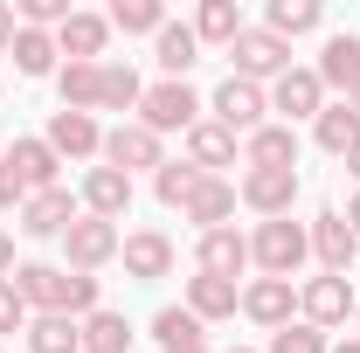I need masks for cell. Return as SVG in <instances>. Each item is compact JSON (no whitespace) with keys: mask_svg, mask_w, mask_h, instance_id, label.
<instances>
[{"mask_svg":"<svg viewBox=\"0 0 360 353\" xmlns=\"http://www.w3.org/2000/svg\"><path fill=\"white\" fill-rule=\"evenodd\" d=\"M312 264V236H305V222H257L250 229V270L257 277H291L298 284V270Z\"/></svg>","mask_w":360,"mask_h":353,"instance_id":"cell-1","label":"cell"},{"mask_svg":"<svg viewBox=\"0 0 360 353\" xmlns=\"http://www.w3.org/2000/svg\"><path fill=\"white\" fill-rule=\"evenodd\" d=\"M201 118H208V97H201V90L194 84H167V77H160V84H146V104H139V125H146V132H194V125H201Z\"/></svg>","mask_w":360,"mask_h":353,"instance_id":"cell-2","label":"cell"},{"mask_svg":"<svg viewBox=\"0 0 360 353\" xmlns=\"http://www.w3.org/2000/svg\"><path fill=\"white\" fill-rule=\"evenodd\" d=\"M298 187H305L298 167H243V174H236V201L257 222H284L298 208Z\"/></svg>","mask_w":360,"mask_h":353,"instance_id":"cell-3","label":"cell"},{"mask_svg":"<svg viewBox=\"0 0 360 353\" xmlns=\"http://www.w3.org/2000/svg\"><path fill=\"white\" fill-rule=\"evenodd\" d=\"M118 250H125V229H118V222L77 215L70 229H63V270H84V277H97L104 264H118Z\"/></svg>","mask_w":360,"mask_h":353,"instance_id":"cell-4","label":"cell"},{"mask_svg":"<svg viewBox=\"0 0 360 353\" xmlns=\"http://www.w3.org/2000/svg\"><path fill=\"white\" fill-rule=\"evenodd\" d=\"M208 118H215L222 132H236V139L264 132V125H270V90L264 84H243V77H222L215 97H208Z\"/></svg>","mask_w":360,"mask_h":353,"instance_id":"cell-5","label":"cell"},{"mask_svg":"<svg viewBox=\"0 0 360 353\" xmlns=\"http://www.w3.org/2000/svg\"><path fill=\"white\" fill-rule=\"evenodd\" d=\"M326 104H333V97H326V84H319L312 63H291V70L270 84V111H277V125H291V132H298V125H312Z\"/></svg>","mask_w":360,"mask_h":353,"instance_id":"cell-6","label":"cell"},{"mask_svg":"<svg viewBox=\"0 0 360 353\" xmlns=\"http://www.w3.org/2000/svg\"><path fill=\"white\" fill-rule=\"evenodd\" d=\"M354 305H360V291H354V277H305L298 284V319L305 326H319V333H340L347 319H354Z\"/></svg>","mask_w":360,"mask_h":353,"instance_id":"cell-7","label":"cell"},{"mask_svg":"<svg viewBox=\"0 0 360 353\" xmlns=\"http://www.w3.org/2000/svg\"><path fill=\"white\" fill-rule=\"evenodd\" d=\"M229 63H236L229 77H243V84H264V90H270L284 70H291V42H284V35H270V28H243V35H236V49H229Z\"/></svg>","mask_w":360,"mask_h":353,"instance_id":"cell-8","label":"cell"},{"mask_svg":"<svg viewBox=\"0 0 360 353\" xmlns=\"http://www.w3.org/2000/svg\"><path fill=\"white\" fill-rule=\"evenodd\" d=\"M104 167H118L125 180H132V174H160V167H167V139L146 132L139 118H125V125L104 132Z\"/></svg>","mask_w":360,"mask_h":353,"instance_id":"cell-9","label":"cell"},{"mask_svg":"<svg viewBox=\"0 0 360 353\" xmlns=\"http://www.w3.org/2000/svg\"><path fill=\"white\" fill-rule=\"evenodd\" d=\"M49 146H56V160L63 167H97L104 160V125L90 118V111H49Z\"/></svg>","mask_w":360,"mask_h":353,"instance_id":"cell-10","label":"cell"},{"mask_svg":"<svg viewBox=\"0 0 360 353\" xmlns=\"http://www.w3.org/2000/svg\"><path fill=\"white\" fill-rule=\"evenodd\" d=\"M305 236H312V264L326 270V277H347V270L360 264V236L347 229L340 208H319V215L305 222Z\"/></svg>","mask_w":360,"mask_h":353,"instance_id":"cell-11","label":"cell"},{"mask_svg":"<svg viewBox=\"0 0 360 353\" xmlns=\"http://www.w3.org/2000/svg\"><path fill=\"white\" fill-rule=\"evenodd\" d=\"M77 215H84V201H77L70 187H49V194H28L14 222H21V236H35V243H63V229Z\"/></svg>","mask_w":360,"mask_h":353,"instance_id":"cell-12","label":"cell"},{"mask_svg":"<svg viewBox=\"0 0 360 353\" xmlns=\"http://www.w3.org/2000/svg\"><path fill=\"white\" fill-rule=\"evenodd\" d=\"M118 264H125V277H139V284H160V277H174L180 250H174L167 229H132L125 250H118Z\"/></svg>","mask_w":360,"mask_h":353,"instance_id":"cell-13","label":"cell"},{"mask_svg":"<svg viewBox=\"0 0 360 353\" xmlns=\"http://www.w3.org/2000/svg\"><path fill=\"white\" fill-rule=\"evenodd\" d=\"M243 319L264 326V333L291 326V319H298V284H291V277H250V284H243Z\"/></svg>","mask_w":360,"mask_h":353,"instance_id":"cell-14","label":"cell"},{"mask_svg":"<svg viewBox=\"0 0 360 353\" xmlns=\"http://www.w3.org/2000/svg\"><path fill=\"white\" fill-rule=\"evenodd\" d=\"M236 208H243V201H236V180L229 174H201V187L180 201V222H194V236H208V229H229Z\"/></svg>","mask_w":360,"mask_h":353,"instance_id":"cell-15","label":"cell"},{"mask_svg":"<svg viewBox=\"0 0 360 353\" xmlns=\"http://www.w3.org/2000/svg\"><path fill=\"white\" fill-rule=\"evenodd\" d=\"M194 270L236 284V277L250 270V236H243L236 222H229V229H208V236H194Z\"/></svg>","mask_w":360,"mask_h":353,"instance_id":"cell-16","label":"cell"},{"mask_svg":"<svg viewBox=\"0 0 360 353\" xmlns=\"http://www.w3.org/2000/svg\"><path fill=\"white\" fill-rule=\"evenodd\" d=\"M77 201H84V215H97V222H125L132 215V180L118 174V167H84V187H77Z\"/></svg>","mask_w":360,"mask_h":353,"instance_id":"cell-17","label":"cell"},{"mask_svg":"<svg viewBox=\"0 0 360 353\" xmlns=\"http://www.w3.org/2000/svg\"><path fill=\"white\" fill-rule=\"evenodd\" d=\"M56 49H63V63H104V49H111V14L77 7V14L56 28Z\"/></svg>","mask_w":360,"mask_h":353,"instance_id":"cell-18","label":"cell"},{"mask_svg":"<svg viewBox=\"0 0 360 353\" xmlns=\"http://www.w3.org/2000/svg\"><path fill=\"white\" fill-rule=\"evenodd\" d=\"M180 146H187L180 160H187L194 174H222V167H243V139H236V132H222L215 118H201V125L180 139Z\"/></svg>","mask_w":360,"mask_h":353,"instance_id":"cell-19","label":"cell"},{"mask_svg":"<svg viewBox=\"0 0 360 353\" xmlns=\"http://www.w3.org/2000/svg\"><path fill=\"white\" fill-rule=\"evenodd\" d=\"M319 84H326V97H354V84H360V35L347 28V35H326V49H319Z\"/></svg>","mask_w":360,"mask_h":353,"instance_id":"cell-20","label":"cell"},{"mask_svg":"<svg viewBox=\"0 0 360 353\" xmlns=\"http://www.w3.org/2000/svg\"><path fill=\"white\" fill-rule=\"evenodd\" d=\"M7 160H14V174H21V187H28V194H49V187H63V160H56V146H49L42 132L14 139V146H7Z\"/></svg>","mask_w":360,"mask_h":353,"instance_id":"cell-21","label":"cell"},{"mask_svg":"<svg viewBox=\"0 0 360 353\" xmlns=\"http://www.w3.org/2000/svg\"><path fill=\"white\" fill-rule=\"evenodd\" d=\"M180 305L194 312L201 326H222V319H236V312H243V284H229V277H201V270H194Z\"/></svg>","mask_w":360,"mask_h":353,"instance_id":"cell-22","label":"cell"},{"mask_svg":"<svg viewBox=\"0 0 360 353\" xmlns=\"http://www.w3.org/2000/svg\"><path fill=\"white\" fill-rule=\"evenodd\" d=\"M153 63L167 70V84H187V70L201 63V35H194V21H167V28L153 35Z\"/></svg>","mask_w":360,"mask_h":353,"instance_id":"cell-23","label":"cell"},{"mask_svg":"<svg viewBox=\"0 0 360 353\" xmlns=\"http://www.w3.org/2000/svg\"><path fill=\"white\" fill-rule=\"evenodd\" d=\"M63 284H70L63 264H14V291L28 312H63Z\"/></svg>","mask_w":360,"mask_h":353,"instance_id":"cell-24","label":"cell"},{"mask_svg":"<svg viewBox=\"0 0 360 353\" xmlns=\"http://www.w3.org/2000/svg\"><path fill=\"white\" fill-rule=\"evenodd\" d=\"M14 77H28V84H42V77H56L63 70V49H56V35H42V28H14Z\"/></svg>","mask_w":360,"mask_h":353,"instance_id":"cell-25","label":"cell"},{"mask_svg":"<svg viewBox=\"0 0 360 353\" xmlns=\"http://www.w3.org/2000/svg\"><path fill=\"white\" fill-rule=\"evenodd\" d=\"M312 146H319V153H333V160H347V153L360 146V111L333 97V104L312 118Z\"/></svg>","mask_w":360,"mask_h":353,"instance_id":"cell-26","label":"cell"},{"mask_svg":"<svg viewBox=\"0 0 360 353\" xmlns=\"http://www.w3.org/2000/svg\"><path fill=\"white\" fill-rule=\"evenodd\" d=\"M56 97H63V111H90V118H97L104 63H63V70H56Z\"/></svg>","mask_w":360,"mask_h":353,"instance_id":"cell-27","label":"cell"},{"mask_svg":"<svg viewBox=\"0 0 360 353\" xmlns=\"http://www.w3.org/2000/svg\"><path fill=\"white\" fill-rule=\"evenodd\" d=\"M21 340H28V353H84V319H63V312H35Z\"/></svg>","mask_w":360,"mask_h":353,"instance_id":"cell-28","label":"cell"},{"mask_svg":"<svg viewBox=\"0 0 360 353\" xmlns=\"http://www.w3.org/2000/svg\"><path fill=\"white\" fill-rule=\"evenodd\" d=\"M243 28H250V21H243L236 0H201V7H194V35H201V49H236Z\"/></svg>","mask_w":360,"mask_h":353,"instance_id":"cell-29","label":"cell"},{"mask_svg":"<svg viewBox=\"0 0 360 353\" xmlns=\"http://www.w3.org/2000/svg\"><path fill=\"white\" fill-rule=\"evenodd\" d=\"M243 167H298V132L270 118L264 132H250V139H243Z\"/></svg>","mask_w":360,"mask_h":353,"instance_id":"cell-30","label":"cell"},{"mask_svg":"<svg viewBox=\"0 0 360 353\" xmlns=\"http://www.w3.org/2000/svg\"><path fill=\"white\" fill-rule=\"evenodd\" d=\"M139 104H146V84H139L132 63H104V97H97V111H118V125L139 118Z\"/></svg>","mask_w":360,"mask_h":353,"instance_id":"cell-31","label":"cell"},{"mask_svg":"<svg viewBox=\"0 0 360 353\" xmlns=\"http://www.w3.org/2000/svg\"><path fill=\"white\" fill-rule=\"evenodd\" d=\"M132 326H125V312H111V305H97L84 319V353H132Z\"/></svg>","mask_w":360,"mask_h":353,"instance_id":"cell-32","label":"cell"},{"mask_svg":"<svg viewBox=\"0 0 360 353\" xmlns=\"http://www.w3.org/2000/svg\"><path fill=\"white\" fill-rule=\"evenodd\" d=\"M319 21H326V7H319V0H270V7H264V28H270V35H284V42L312 35Z\"/></svg>","mask_w":360,"mask_h":353,"instance_id":"cell-33","label":"cell"},{"mask_svg":"<svg viewBox=\"0 0 360 353\" xmlns=\"http://www.w3.org/2000/svg\"><path fill=\"white\" fill-rule=\"evenodd\" d=\"M194 340H208V326H201L187 305H160V312H153V347H160V353H167V347H194Z\"/></svg>","mask_w":360,"mask_h":353,"instance_id":"cell-34","label":"cell"},{"mask_svg":"<svg viewBox=\"0 0 360 353\" xmlns=\"http://www.w3.org/2000/svg\"><path fill=\"white\" fill-rule=\"evenodd\" d=\"M174 14L160 0H111V35H160Z\"/></svg>","mask_w":360,"mask_h":353,"instance_id":"cell-35","label":"cell"},{"mask_svg":"<svg viewBox=\"0 0 360 353\" xmlns=\"http://www.w3.org/2000/svg\"><path fill=\"white\" fill-rule=\"evenodd\" d=\"M194 187H201V174H194L187 160H167V167L153 174V194H160V208H180V201H187Z\"/></svg>","mask_w":360,"mask_h":353,"instance_id":"cell-36","label":"cell"},{"mask_svg":"<svg viewBox=\"0 0 360 353\" xmlns=\"http://www.w3.org/2000/svg\"><path fill=\"white\" fill-rule=\"evenodd\" d=\"M264 353H333V340H326L319 326H305V319H291V326H277V333H270Z\"/></svg>","mask_w":360,"mask_h":353,"instance_id":"cell-37","label":"cell"},{"mask_svg":"<svg viewBox=\"0 0 360 353\" xmlns=\"http://www.w3.org/2000/svg\"><path fill=\"white\" fill-rule=\"evenodd\" d=\"M28 319H35V312L21 305L14 277H0V347H7V333H28Z\"/></svg>","mask_w":360,"mask_h":353,"instance_id":"cell-38","label":"cell"},{"mask_svg":"<svg viewBox=\"0 0 360 353\" xmlns=\"http://www.w3.org/2000/svg\"><path fill=\"white\" fill-rule=\"evenodd\" d=\"M21 201H28V187H21V174H14V160L0 153V215H21Z\"/></svg>","mask_w":360,"mask_h":353,"instance_id":"cell-39","label":"cell"},{"mask_svg":"<svg viewBox=\"0 0 360 353\" xmlns=\"http://www.w3.org/2000/svg\"><path fill=\"white\" fill-rule=\"evenodd\" d=\"M14 28H21V21H14V0H0V56L14 49Z\"/></svg>","mask_w":360,"mask_h":353,"instance_id":"cell-40","label":"cell"},{"mask_svg":"<svg viewBox=\"0 0 360 353\" xmlns=\"http://www.w3.org/2000/svg\"><path fill=\"white\" fill-rule=\"evenodd\" d=\"M0 277H14V236L0 229Z\"/></svg>","mask_w":360,"mask_h":353,"instance_id":"cell-41","label":"cell"},{"mask_svg":"<svg viewBox=\"0 0 360 353\" xmlns=\"http://www.w3.org/2000/svg\"><path fill=\"white\" fill-rule=\"evenodd\" d=\"M340 215H347V229H354V236H360V194H354V201H347V208H340Z\"/></svg>","mask_w":360,"mask_h":353,"instance_id":"cell-42","label":"cell"},{"mask_svg":"<svg viewBox=\"0 0 360 353\" xmlns=\"http://www.w3.org/2000/svg\"><path fill=\"white\" fill-rule=\"evenodd\" d=\"M333 353H360V333H347V340H333Z\"/></svg>","mask_w":360,"mask_h":353,"instance_id":"cell-43","label":"cell"},{"mask_svg":"<svg viewBox=\"0 0 360 353\" xmlns=\"http://www.w3.org/2000/svg\"><path fill=\"white\" fill-rule=\"evenodd\" d=\"M340 167H347V174H354V180H360V146H354V153H347V160H340Z\"/></svg>","mask_w":360,"mask_h":353,"instance_id":"cell-44","label":"cell"},{"mask_svg":"<svg viewBox=\"0 0 360 353\" xmlns=\"http://www.w3.org/2000/svg\"><path fill=\"white\" fill-rule=\"evenodd\" d=\"M167 353H215V347H208V340H194V347H167Z\"/></svg>","mask_w":360,"mask_h":353,"instance_id":"cell-45","label":"cell"},{"mask_svg":"<svg viewBox=\"0 0 360 353\" xmlns=\"http://www.w3.org/2000/svg\"><path fill=\"white\" fill-rule=\"evenodd\" d=\"M347 104H354V111H360V84H354V97H347Z\"/></svg>","mask_w":360,"mask_h":353,"instance_id":"cell-46","label":"cell"},{"mask_svg":"<svg viewBox=\"0 0 360 353\" xmlns=\"http://www.w3.org/2000/svg\"><path fill=\"white\" fill-rule=\"evenodd\" d=\"M229 353H257V347H229Z\"/></svg>","mask_w":360,"mask_h":353,"instance_id":"cell-47","label":"cell"},{"mask_svg":"<svg viewBox=\"0 0 360 353\" xmlns=\"http://www.w3.org/2000/svg\"><path fill=\"white\" fill-rule=\"evenodd\" d=\"M354 333H360V305H354Z\"/></svg>","mask_w":360,"mask_h":353,"instance_id":"cell-48","label":"cell"},{"mask_svg":"<svg viewBox=\"0 0 360 353\" xmlns=\"http://www.w3.org/2000/svg\"><path fill=\"white\" fill-rule=\"evenodd\" d=\"M0 353H7V347H0Z\"/></svg>","mask_w":360,"mask_h":353,"instance_id":"cell-49","label":"cell"}]
</instances>
